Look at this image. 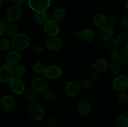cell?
Segmentation results:
<instances>
[{
  "label": "cell",
  "mask_w": 128,
  "mask_h": 127,
  "mask_svg": "<svg viewBox=\"0 0 128 127\" xmlns=\"http://www.w3.org/2000/svg\"><path fill=\"white\" fill-rule=\"evenodd\" d=\"M11 42L13 48L18 51H22L28 47L30 44V40L27 35L19 33L12 37Z\"/></svg>",
  "instance_id": "cell-1"
},
{
  "label": "cell",
  "mask_w": 128,
  "mask_h": 127,
  "mask_svg": "<svg viewBox=\"0 0 128 127\" xmlns=\"http://www.w3.org/2000/svg\"><path fill=\"white\" fill-rule=\"evenodd\" d=\"M28 114L32 119L37 121L41 120L44 117V108L40 103L34 102L29 107Z\"/></svg>",
  "instance_id": "cell-2"
},
{
  "label": "cell",
  "mask_w": 128,
  "mask_h": 127,
  "mask_svg": "<svg viewBox=\"0 0 128 127\" xmlns=\"http://www.w3.org/2000/svg\"><path fill=\"white\" fill-rule=\"evenodd\" d=\"M51 0H28L31 9L34 12H45L51 5Z\"/></svg>",
  "instance_id": "cell-3"
},
{
  "label": "cell",
  "mask_w": 128,
  "mask_h": 127,
  "mask_svg": "<svg viewBox=\"0 0 128 127\" xmlns=\"http://www.w3.org/2000/svg\"><path fill=\"white\" fill-rule=\"evenodd\" d=\"M14 77V68L13 66L8 64L4 65L0 69V80L4 83L10 82Z\"/></svg>",
  "instance_id": "cell-4"
},
{
  "label": "cell",
  "mask_w": 128,
  "mask_h": 127,
  "mask_svg": "<svg viewBox=\"0 0 128 127\" xmlns=\"http://www.w3.org/2000/svg\"><path fill=\"white\" fill-rule=\"evenodd\" d=\"M112 85L115 90L123 92L128 88V76L126 75H118L114 79Z\"/></svg>",
  "instance_id": "cell-5"
},
{
  "label": "cell",
  "mask_w": 128,
  "mask_h": 127,
  "mask_svg": "<svg viewBox=\"0 0 128 127\" xmlns=\"http://www.w3.org/2000/svg\"><path fill=\"white\" fill-rule=\"evenodd\" d=\"M30 86L31 88H32L38 93H43L48 88L47 82L44 79L40 77L32 80L30 83Z\"/></svg>",
  "instance_id": "cell-6"
},
{
  "label": "cell",
  "mask_w": 128,
  "mask_h": 127,
  "mask_svg": "<svg viewBox=\"0 0 128 127\" xmlns=\"http://www.w3.org/2000/svg\"><path fill=\"white\" fill-rule=\"evenodd\" d=\"M9 85L12 92L17 95H21L25 92V86L21 78L14 77L9 82Z\"/></svg>",
  "instance_id": "cell-7"
},
{
  "label": "cell",
  "mask_w": 128,
  "mask_h": 127,
  "mask_svg": "<svg viewBox=\"0 0 128 127\" xmlns=\"http://www.w3.org/2000/svg\"><path fill=\"white\" fill-rule=\"evenodd\" d=\"M44 31L50 37L56 36L60 31V25L58 22L54 19H49L44 24Z\"/></svg>",
  "instance_id": "cell-8"
},
{
  "label": "cell",
  "mask_w": 128,
  "mask_h": 127,
  "mask_svg": "<svg viewBox=\"0 0 128 127\" xmlns=\"http://www.w3.org/2000/svg\"><path fill=\"white\" fill-rule=\"evenodd\" d=\"M111 59L113 62L121 65H126L128 64V54L125 51L117 49L112 52Z\"/></svg>",
  "instance_id": "cell-9"
},
{
  "label": "cell",
  "mask_w": 128,
  "mask_h": 127,
  "mask_svg": "<svg viewBox=\"0 0 128 127\" xmlns=\"http://www.w3.org/2000/svg\"><path fill=\"white\" fill-rule=\"evenodd\" d=\"M22 13V9L20 7L16 6H11L6 11V17L11 22H14L21 18Z\"/></svg>",
  "instance_id": "cell-10"
},
{
  "label": "cell",
  "mask_w": 128,
  "mask_h": 127,
  "mask_svg": "<svg viewBox=\"0 0 128 127\" xmlns=\"http://www.w3.org/2000/svg\"><path fill=\"white\" fill-rule=\"evenodd\" d=\"M80 85L75 81L68 82L65 87V93L69 97H74L78 95L80 91Z\"/></svg>",
  "instance_id": "cell-11"
},
{
  "label": "cell",
  "mask_w": 128,
  "mask_h": 127,
  "mask_svg": "<svg viewBox=\"0 0 128 127\" xmlns=\"http://www.w3.org/2000/svg\"><path fill=\"white\" fill-rule=\"evenodd\" d=\"M46 46L49 49L57 51L63 47V43L60 37L57 36L50 37L46 41Z\"/></svg>",
  "instance_id": "cell-12"
},
{
  "label": "cell",
  "mask_w": 128,
  "mask_h": 127,
  "mask_svg": "<svg viewBox=\"0 0 128 127\" xmlns=\"http://www.w3.org/2000/svg\"><path fill=\"white\" fill-rule=\"evenodd\" d=\"M62 75L61 68L57 65H50L46 67L45 76L51 80H56L60 78Z\"/></svg>",
  "instance_id": "cell-13"
},
{
  "label": "cell",
  "mask_w": 128,
  "mask_h": 127,
  "mask_svg": "<svg viewBox=\"0 0 128 127\" xmlns=\"http://www.w3.org/2000/svg\"><path fill=\"white\" fill-rule=\"evenodd\" d=\"M1 108L6 112H11L15 107V101L13 97L10 95L3 96L1 100Z\"/></svg>",
  "instance_id": "cell-14"
},
{
  "label": "cell",
  "mask_w": 128,
  "mask_h": 127,
  "mask_svg": "<svg viewBox=\"0 0 128 127\" xmlns=\"http://www.w3.org/2000/svg\"><path fill=\"white\" fill-rule=\"evenodd\" d=\"M110 62L104 58H100L96 60L92 64V68L94 70L98 73H102L105 72L108 68H110Z\"/></svg>",
  "instance_id": "cell-15"
},
{
  "label": "cell",
  "mask_w": 128,
  "mask_h": 127,
  "mask_svg": "<svg viewBox=\"0 0 128 127\" xmlns=\"http://www.w3.org/2000/svg\"><path fill=\"white\" fill-rule=\"evenodd\" d=\"M114 36V29L112 26L106 24L100 27V38L105 41H108L112 38Z\"/></svg>",
  "instance_id": "cell-16"
},
{
  "label": "cell",
  "mask_w": 128,
  "mask_h": 127,
  "mask_svg": "<svg viewBox=\"0 0 128 127\" xmlns=\"http://www.w3.org/2000/svg\"><path fill=\"white\" fill-rule=\"evenodd\" d=\"M21 61V55L16 51H11L8 54L6 58V63L9 65L14 66L20 63Z\"/></svg>",
  "instance_id": "cell-17"
},
{
  "label": "cell",
  "mask_w": 128,
  "mask_h": 127,
  "mask_svg": "<svg viewBox=\"0 0 128 127\" xmlns=\"http://www.w3.org/2000/svg\"><path fill=\"white\" fill-rule=\"evenodd\" d=\"M78 112L81 115L86 117L91 112V105L86 100H81L79 102L77 107Z\"/></svg>",
  "instance_id": "cell-18"
},
{
  "label": "cell",
  "mask_w": 128,
  "mask_h": 127,
  "mask_svg": "<svg viewBox=\"0 0 128 127\" xmlns=\"http://www.w3.org/2000/svg\"><path fill=\"white\" fill-rule=\"evenodd\" d=\"M93 21L96 26L101 27L106 24V16L102 13H98L94 17Z\"/></svg>",
  "instance_id": "cell-19"
},
{
  "label": "cell",
  "mask_w": 128,
  "mask_h": 127,
  "mask_svg": "<svg viewBox=\"0 0 128 127\" xmlns=\"http://www.w3.org/2000/svg\"><path fill=\"white\" fill-rule=\"evenodd\" d=\"M81 39L86 42H91L94 37V33L90 29H83L81 31Z\"/></svg>",
  "instance_id": "cell-20"
},
{
  "label": "cell",
  "mask_w": 128,
  "mask_h": 127,
  "mask_svg": "<svg viewBox=\"0 0 128 127\" xmlns=\"http://www.w3.org/2000/svg\"><path fill=\"white\" fill-rule=\"evenodd\" d=\"M65 16H66V11L61 7H58L55 9L52 14V19L57 21L58 22L62 21L65 17Z\"/></svg>",
  "instance_id": "cell-21"
},
{
  "label": "cell",
  "mask_w": 128,
  "mask_h": 127,
  "mask_svg": "<svg viewBox=\"0 0 128 127\" xmlns=\"http://www.w3.org/2000/svg\"><path fill=\"white\" fill-rule=\"evenodd\" d=\"M5 33L8 36L14 37L18 34H19V29L18 26L14 24L10 23L6 26Z\"/></svg>",
  "instance_id": "cell-22"
},
{
  "label": "cell",
  "mask_w": 128,
  "mask_h": 127,
  "mask_svg": "<svg viewBox=\"0 0 128 127\" xmlns=\"http://www.w3.org/2000/svg\"><path fill=\"white\" fill-rule=\"evenodd\" d=\"M24 96L25 99L31 103L35 102L36 100V92L32 88L26 90L24 92Z\"/></svg>",
  "instance_id": "cell-23"
},
{
  "label": "cell",
  "mask_w": 128,
  "mask_h": 127,
  "mask_svg": "<svg viewBox=\"0 0 128 127\" xmlns=\"http://www.w3.org/2000/svg\"><path fill=\"white\" fill-rule=\"evenodd\" d=\"M46 67L41 62H36L32 66V70L34 72L38 75L45 76V72H46Z\"/></svg>",
  "instance_id": "cell-24"
},
{
  "label": "cell",
  "mask_w": 128,
  "mask_h": 127,
  "mask_svg": "<svg viewBox=\"0 0 128 127\" xmlns=\"http://www.w3.org/2000/svg\"><path fill=\"white\" fill-rule=\"evenodd\" d=\"M48 16L45 12H36L34 16V20L38 24H43L47 22Z\"/></svg>",
  "instance_id": "cell-25"
},
{
  "label": "cell",
  "mask_w": 128,
  "mask_h": 127,
  "mask_svg": "<svg viewBox=\"0 0 128 127\" xmlns=\"http://www.w3.org/2000/svg\"><path fill=\"white\" fill-rule=\"evenodd\" d=\"M119 42L120 41L118 40V39L113 38L110 39L109 41H107V44H106V48L108 51H111V52H114V51H116L118 48L119 46Z\"/></svg>",
  "instance_id": "cell-26"
},
{
  "label": "cell",
  "mask_w": 128,
  "mask_h": 127,
  "mask_svg": "<svg viewBox=\"0 0 128 127\" xmlns=\"http://www.w3.org/2000/svg\"><path fill=\"white\" fill-rule=\"evenodd\" d=\"M116 127H128V117L121 115L116 120Z\"/></svg>",
  "instance_id": "cell-27"
},
{
  "label": "cell",
  "mask_w": 128,
  "mask_h": 127,
  "mask_svg": "<svg viewBox=\"0 0 128 127\" xmlns=\"http://www.w3.org/2000/svg\"><path fill=\"white\" fill-rule=\"evenodd\" d=\"M80 87L82 89L85 90H88L92 88L93 86V82L91 81L89 78H84L80 82Z\"/></svg>",
  "instance_id": "cell-28"
},
{
  "label": "cell",
  "mask_w": 128,
  "mask_h": 127,
  "mask_svg": "<svg viewBox=\"0 0 128 127\" xmlns=\"http://www.w3.org/2000/svg\"><path fill=\"white\" fill-rule=\"evenodd\" d=\"M26 73V67L22 64H19L16 65L14 68V77H22Z\"/></svg>",
  "instance_id": "cell-29"
},
{
  "label": "cell",
  "mask_w": 128,
  "mask_h": 127,
  "mask_svg": "<svg viewBox=\"0 0 128 127\" xmlns=\"http://www.w3.org/2000/svg\"><path fill=\"white\" fill-rule=\"evenodd\" d=\"M12 46L11 42L9 39L6 38L1 39L0 41V49L2 51H6L10 49Z\"/></svg>",
  "instance_id": "cell-30"
},
{
  "label": "cell",
  "mask_w": 128,
  "mask_h": 127,
  "mask_svg": "<svg viewBox=\"0 0 128 127\" xmlns=\"http://www.w3.org/2000/svg\"><path fill=\"white\" fill-rule=\"evenodd\" d=\"M43 97L48 102H52L56 98V95L52 90L48 89L43 93Z\"/></svg>",
  "instance_id": "cell-31"
},
{
  "label": "cell",
  "mask_w": 128,
  "mask_h": 127,
  "mask_svg": "<svg viewBox=\"0 0 128 127\" xmlns=\"http://www.w3.org/2000/svg\"><path fill=\"white\" fill-rule=\"evenodd\" d=\"M110 69L111 73L115 75H118L121 72V66L120 64L115 62H112L110 64Z\"/></svg>",
  "instance_id": "cell-32"
},
{
  "label": "cell",
  "mask_w": 128,
  "mask_h": 127,
  "mask_svg": "<svg viewBox=\"0 0 128 127\" xmlns=\"http://www.w3.org/2000/svg\"><path fill=\"white\" fill-rule=\"evenodd\" d=\"M118 100L122 104H126L128 102V93L125 91L119 92L118 95Z\"/></svg>",
  "instance_id": "cell-33"
},
{
  "label": "cell",
  "mask_w": 128,
  "mask_h": 127,
  "mask_svg": "<svg viewBox=\"0 0 128 127\" xmlns=\"http://www.w3.org/2000/svg\"><path fill=\"white\" fill-rule=\"evenodd\" d=\"M99 77H100V73L95 70L92 71L89 74V78L93 82H96L99 79Z\"/></svg>",
  "instance_id": "cell-34"
},
{
  "label": "cell",
  "mask_w": 128,
  "mask_h": 127,
  "mask_svg": "<svg viewBox=\"0 0 128 127\" xmlns=\"http://www.w3.org/2000/svg\"><path fill=\"white\" fill-rule=\"evenodd\" d=\"M116 17L113 15H110L106 17V24L112 26L116 22Z\"/></svg>",
  "instance_id": "cell-35"
},
{
  "label": "cell",
  "mask_w": 128,
  "mask_h": 127,
  "mask_svg": "<svg viewBox=\"0 0 128 127\" xmlns=\"http://www.w3.org/2000/svg\"><path fill=\"white\" fill-rule=\"evenodd\" d=\"M117 39L120 42H124L128 39V33L126 32H121L118 34Z\"/></svg>",
  "instance_id": "cell-36"
},
{
  "label": "cell",
  "mask_w": 128,
  "mask_h": 127,
  "mask_svg": "<svg viewBox=\"0 0 128 127\" xmlns=\"http://www.w3.org/2000/svg\"><path fill=\"white\" fill-rule=\"evenodd\" d=\"M121 24L125 29L128 30V16H125L121 19Z\"/></svg>",
  "instance_id": "cell-37"
},
{
  "label": "cell",
  "mask_w": 128,
  "mask_h": 127,
  "mask_svg": "<svg viewBox=\"0 0 128 127\" xmlns=\"http://www.w3.org/2000/svg\"><path fill=\"white\" fill-rule=\"evenodd\" d=\"M24 2V0H13V3L14 6L21 7Z\"/></svg>",
  "instance_id": "cell-38"
},
{
  "label": "cell",
  "mask_w": 128,
  "mask_h": 127,
  "mask_svg": "<svg viewBox=\"0 0 128 127\" xmlns=\"http://www.w3.org/2000/svg\"><path fill=\"white\" fill-rule=\"evenodd\" d=\"M33 50L38 54H41L43 51V49L41 46H36L33 47Z\"/></svg>",
  "instance_id": "cell-39"
},
{
  "label": "cell",
  "mask_w": 128,
  "mask_h": 127,
  "mask_svg": "<svg viewBox=\"0 0 128 127\" xmlns=\"http://www.w3.org/2000/svg\"><path fill=\"white\" fill-rule=\"evenodd\" d=\"M5 28H6V26L2 23V22H0V29H1V36H2V35L4 34V33L5 32Z\"/></svg>",
  "instance_id": "cell-40"
},
{
  "label": "cell",
  "mask_w": 128,
  "mask_h": 127,
  "mask_svg": "<svg viewBox=\"0 0 128 127\" xmlns=\"http://www.w3.org/2000/svg\"><path fill=\"white\" fill-rule=\"evenodd\" d=\"M74 36L78 39H81V31H77L74 33Z\"/></svg>",
  "instance_id": "cell-41"
},
{
  "label": "cell",
  "mask_w": 128,
  "mask_h": 127,
  "mask_svg": "<svg viewBox=\"0 0 128 127\" xmlns=\"http://www.w3.org/2000/svg\"><path fill=\"white\" fill-rule=\"evenodd\" d=\"M1 22H2V23L5 26H7V25H8L9 24H10V22H11V21H10V20L8 19L6 17V18L4 19L3 20H2V21H1Z\"/></svg>",
  "instance_id": "cell-42"
},
{
  "label": "cell",
  "mask_w": 128,
  "mask_h": 127,
  "mask_svg": "<svg viewBox=\"0 0 128 127\" xmlns=\"http://www.w3.org/2000/svg\"><path fill=\"white\" fill-rule=\"evenodd\" d=\"M125 51L127 52V54H128V42H126V46H125Z\"/></svg>",
  "instance_id": "cell-43"
},
{
  "label": "cell",
  "mask_w": 128,
  "mask_h": 127,
  "mask_svg": "<svg viewBox=\"0 0 128 127\" xmlns=\"http://www.w3.org/2000/svg\"><path fill=\"white\" fill-rule=\"evenodd\" d=\"M126 9H127V11H128V1H127V2H126Z\"/></svg>",
  "instance_id": "cell-44"
},
{
  "label": "cell",
  "mask_w": 128,
  "mask_h": 127,
  "mask_svg": "<svg viewBox=\"0 0 128 127\" xmlns=\"http://www.w3.org/2000/svg\"><path fill=\"white\" fill-rule=\"evenodd\" d=\"M1 1H2V2H7V1H10V0H1Z\"/></svg>",
  "instance_id": "cell-45"
},
{
  "label": "cell",
  "mask_w": 128,
  "mask_h": 127,
  "mask_svg": "<svg viewBox=\"0 0 128 127\" xmlns=\"http://www.w3.org/2000/svg\"><path fill=\"white\" fill-rule=\"evenodd\" d=\"M122 1H128V0H122Z\"/></svg>",
  "instance_id": "cell-46"
},
{
  "label": "cell",
  "mask_w": 128,
  "mask_h": 127,
  "mask_svg": "<svg viewBox=\"0 0 128 127\" xmlns=\"http://www.w3.org/2000/svg\"></svg>",
  "instance_id": "cell-47"
}]
</instances>
